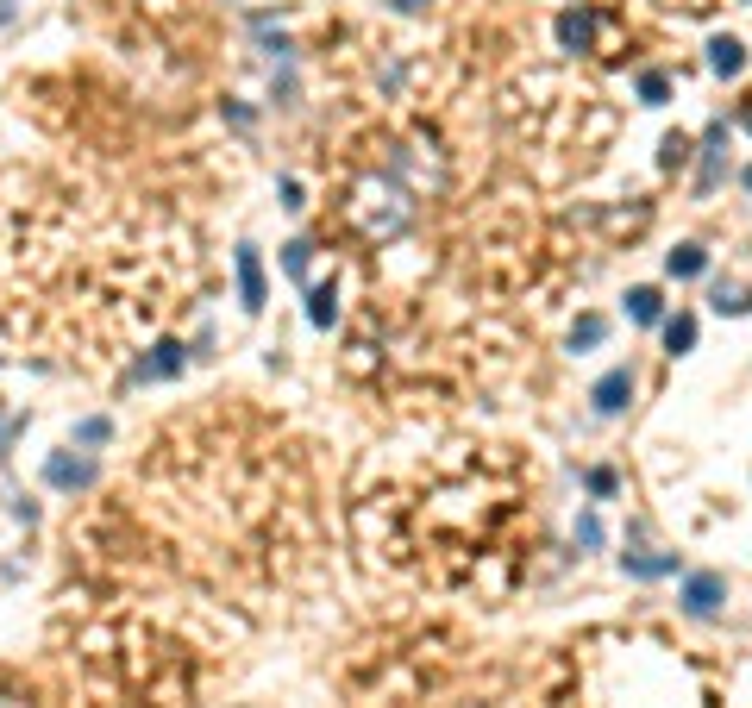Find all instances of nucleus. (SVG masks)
Segmentation results:
<instances>
[{
	"label": "nucleus",
	"instance_id": "obj_1",
	"mask_svg": "<svg viewBox=\"0 0 752 708\" xmlns=\"http://www.w3.org/2000/svg\"><path fill=\"white\" fill-rule=\"evenodd\" d=\"M414 220V201H408V188H395L389 176H364L358 182V195H351V226L364 232V239L376 245H389V239H402Z\"/></svg>",
	"mask_w": 752,
	"mask_h": 708
},
{
	"label": "nucleus",
	"instance_id": "obj_2",
	"mask_svg": "<svg viewBox=\"0 0 752 708\" xmlns=\"http://www.w3.org/2000/svg\"><path fill=\"white\" fill-rule=\"evenodd\" d=\"M727 176V120H709L702 132V170H696V195H715Z\"/></svg>",
	"mask_w": 752,
	"mask_h": 708
},
{
	"label": "nucleus",
	"instance_id": "obj_3",
	"mask_svg": "<svg viewBox=\"0 0 752 708\" xmlns=\"http://www.w3.org/2000/svg\"><path fill=\"white\" fill-rule=\"evenodd\" d=\"M721 602H727V577H721V571H696V577H684V615L709 621V615H721Z\"/></svg>",
	"mask_w": 752,
	"mask_h": 708
},
{
	"label": "nucleus",
	"instance_id": "obj_4",
	"mask_svg": "<svg viewBox=\"0 0 752 708\" xmlns=\"http://www.w3.org/2000/svg\"><path fill=\"white\" fill-rule=\"evenodd\" d=\"M590 401H596V414H602V420H615L627 401H633V370H627V364H621V370H608L602 383L590 389Z\"/></svg>",
	"mask_w": 752,
	"mask_h": 708
},
{
	"label": "nucleus",
	"instance_id": "obj_5",
	"mask_svg": "<svg viewBox=\"0 0 752 708\" xmlns=\"http://www.w3.org/2000/svg\"><path fill=\"white\" fill-rule=\"evenodd\" d=\"M239 308L245 314L264 308V257H257V245H239Z\"/></svg>",
	"mask_w": 752,
	"mask_h": 708
},
{
	"label": "nucleus",
	"instance_id": "obj_6",
	"mask_svg": "<svg viewBox=\"0 0 752 708\" xmlns=\"http://www.w3.org/2000/svg\"><path fill=\"white\" fill-rule=\"evenodd\" d=\"M44 483L51 489H88L94 483V458H69V452L44 458Z\"/></svg>",
	"mask_w": 752,
	"mask_h": 708
},
{
	"label": "nucleus",
	"instance_id": "obj_7",
	"mask_svg": "<svg viewBox=\"0 0 752 708\" xmlns=\"http://www.w3.org/2000/svg\"><path fill=\"white\" fill-rule=\"evenodd\" d=\"M558 44H564V51H590V44H596V13L590 7L558 13Z\"/></svg>",
	"mask_w": 752,
	"mask_h": 708
},
{
	"label": "nucleus",
	"instance_id": "obj_8",
	"mask_svg": "<svg viewBox=\"0 0 752 708\" xmlns=\"http://www.w3.org/2000/svg\"><path fill=\"white\" fill-rule=\"evenodd\" d=\"M621 571L627 577H646V583L652 577H671L677 571V552H621Z\"/></svg>",
	"mask_w": 752,
	"mask_h": 708
},
{
	"label": "nucleus",
	"instance_id": "obj_9",
	"mask_svg": "<svg viewBox=\"0 0 752 708\" xmlns=\"http://www.w3.org/2000/svg\"><path fill=\"white\" fill-rule=\"evenodd\" d=\"M709 69H715V76H740V69H746V44L740 38H709Z\"/></svg>",
	"mask_w": 752,
	"mask_h": 708
},
{
	"label": "nucleus",
	"instance_id": "obj_10",
	"mask_svg": "<svg viewBox=\"0 0 752 708\" xmlns=\"http://www.w3.org/2000/svg\"><path fill=\"white\" fill-rule=\"evenodd\" d=\"M182 370V345H157L145 364L132 370V383H157V376H176Z\"/></svg>",
	"mask_w": 752,
	"mask_h": 708
},
{
	"label": "nucleus",
	"instance_id": "obj_11",
	"mask_svg": "<svg viewBox=\"0 0 752 708\" xmlns=\"http://www.w3.org/2000/svg\"><path fill=\"white\" fill-rule=\"evenodd\" d=\"M665 270H671L677 282H684V276H702V270H709V251H702L696 239H684V245H677V251L665 257Z\"/></svg>",
	"mask_w": 752,
	"mask_h": 708
},
{
	"label": "nucleus",
	"instance_id": "obj_12",
	"mask_svg": "<svg viewBox=\"0 0 752 708\" xmlns=\"http://www.w3.org/2000/svg\"><path fill=\"white\" fill-rule=\"evenodd\" d=\"M308 320L320 326V333L339 320V289H333V282H314V289H308Z\"/></svg>",
	"mask_w": 752,
	"mask_h": 708
},
{
	"label": "nucleus",
	"instance_id": "obj_13",
	"mask_svg": "<svg viewBox=\"0 0 752 708\" xmlns=\"http://www.w3.org/2000/svg\"><path fill=\"white\" fill-rule=\"evenodd\" d=\"M627 314L640 326H658L665 320V301H658V289H627Z\"/></svg>",
	"mask_w": 752,
	"mask_h": 708
},
{
	"label": "nucleus",
	"instance_id": "obj_14",
	"mask_svg": "<svg viewBox=\"0 0 752 708\" xmlns=\"http://www.w3.org/2000/svg\"><path fill=\"white\" fill-rule=\"evenodd\" d=\"M690 345H696V314H671L665 320V351H671V358H684Z\"/></svg>",
	"mask_w": 752,
	"mask_h": 708
},
{
	"label": "nucleus",
	"instance_id": "obj_15",
	"mask_svg": "<svg viewBox=\"0 0 752 708\" xmlns=\"http://www.w3.org/2000/svg\"><path fill=\"white\" fill-rule=\"evenodd\" d=\"M602 339H608V320H602V314H583V320L571 326V351H596Z\"/></svg>",
	"mask_w": 752,
	"mask_h": 708
},
{
	"label": "nucleus",
	"instance_id": "obj_16",
	"mask_svg": "<svg viewBox=\"0 0 752 708\" xmlns=\"http://www.w3.org/2000/svg\"><path fill=\"white\" fill-rule=\"evenodd\" d=\"M709 308H715V314H746V308H752V295L740 289V282H715V295H709Z\"/></svg>",
	"mask_w": 752,
	"mask_h": 708
},
{
	"label": "nucleus",
	"instance_id": "obj_17",
	"mask_svg": "<svg viewBox=\"0 0 752 708\" xmlns=\"http://www.w3.org/2000/svg\"><path fill=\"white\" fill-rule=\"evenodd\" d=\"M308 257H314V245H308V239H289V245H282V270H289V276L301 282V276H308Z\"/></svg>",
	"mask_w": 752,
	"mask_h": 708
},
{
	"label": "nucleus",
	"instance_id": "obj_18",
	"mask_svg": "<svg viewBox=\"0 0 752 708\" xmlns=\"http://www.w3.org/2000/svg\"><path fill=\"white\" fill-rule=\"evenodd\" d=\"M665 94H671L665 69H646V76H640V101H646V107H665Z\"/></svg>",
	"mask_w": 752,
	"mask_h": 708
},
{
	"label": "nucleus",
	"instance_id": "obj_19",
	"mask_svg": "<svg viewBox=\"0 0 752 708\" xmlns=\"http://www.w3.org/2000/svg\"><path fill=\"white\" fill-rule=\"evenodd\" d=\"M684 157H690V138H684V132H671V138H665V151H658V163H665V170H677Z\"/></svg>",
	"mask_w": 752,
	"mask_h": 708
},
{
	"label": "nucleus",
	"instance_id": "obj_20",
	"mask_svg": "<svg viewBox=\"0 0 752 708\" xmlns=\"http://www.w3.org/2000/svg\"><path fill=\"white\" fill-rule=\"evenodd\" d=\"M577 546H602V521L596 514H577Z\"/></svg>",
	"mask_w": 752,
	"mask_h": 708
},
{
	"label": "nucleus",
	"instance_id": "obj_21",
	"mask_svg": "<svg viewBox=\"0 0 752 708\" xmlns=\"http://www.w3.org/2000/svg\"><path fill=\"white\" fill-rule=\"evenodd\" d=\"M76 439H82V445H101V439H107V420H101V414H94V420H82V427H76Z\"/></svg>",
	"mask_w": 752,
	"mask_h": 708
},
{
	"label": "nucleus",
	"instance_id": "obj_22",
	"mask_svg": "<svg viewBox=\"0 0 752 708\" xmlns=\"http://www.w3.org/2000/svg\"><path fill=\"white\" fill-rule=\"evenodd\" d=\"M19 427H26V414H0V458H7V445H13Z\"/></svg>",
	"mask_w": 752,
	"mask_h": 708
},
{
	"label": "nucleus",
	"instance_id": "obj_23",
	"mask_svg": "<svg viewBox=\"0 0 752 708\" xmlns=\"http://www.w3.org/2000/svg\"><path fill=\"white\" fill-rule=\"evenodd\" d=\"M590 495H602V502H608V495H615V470H590Z\"/></svg>",
	"mask_w": 752,
	"mask_h": 708
},
{
	"label": "nucleus",
	"instance_id": "obj_24",
	"mask_svg": "<svg viewBox=\"0 0 752 708\" xmlns=\"http://www.w3.org/2000/svg\"><path fill=\"white\" fill-rule=\"evenodd\" d=\"M389 7H395V13H420V7H427V0H389Z\"/></svg>",
	"mask_w": 752,
	"mask_h": 708
},
{
	"label": "nucleus",
	"instance_id": "obj_25",
	"mask_svg": "<svg viewBox=\"0 0 752 708\" xmlns=\"http://www.w3.org/2000/svg\"><path fill=\"white\" fill-rule=\"evenodd\" d=\"M7 19H13V0H0V26H7Z\"/></svg>",
	"mask_w": 752,
	"mask_h": 708
},
{
	"label": "nucleus",
	"instance_id": "obj_26",
	"mask_svg": "<svg viewBox=\"0 0 752 708\" xmlns=\"http://www.w3.org/2000/svg\"><path fill=\"white\" fill-rule=\"evenodd\" d=\"M0 708H26V702H13V696H0Z\"/></svg>",
	"mask_w": 752,
	"mask_h": 708
},
{
	"label": "nucleus",
	"instance_id": "obj_27",
	"mask_svg": "<svg viewBox=\"0 0 752 708\" xmlns=\"http://www.w3.org/2000/svg\"><path fill=\"white\" fill-rule=\"evenodd\" d=\"M740 126H746V132H752V107H746V120H740Z\"/></svg>",
	"mask_w": 752,
	"mask_h": 708
},
{
	"label": "nucleus",
	"instance_id": "obj_28",
	"mask_svg": "<svg viewBox=\"0 0 752 708\" xmlns=\"http://www.w3.org/2000/svg\"><path fill=\"white\" fill-rule=\"evenodd\" d=\"M740 182H746V188H752V170H746V176H740Z\"/></svg>",
	"mask_w": 752,
	"mask_h": 708
}]
</instances>
